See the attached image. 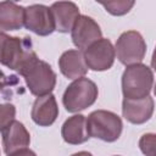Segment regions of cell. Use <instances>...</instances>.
Masks as SVG:
<instances>
[{
	"mask_svg": "<svg viewBox=\"0 0 156 156\" xmlns=\"http://www.w3.org/2000/svg\"><path fill=\"white\" fill-rule=\"evenodd\" d=\"M23 26L37 35H50L55 30V22L50 7L43 4H33L24 7Z\"/></svg>",
	"mask_w": 156,
	"mask_h": 156,
	"instance_id": "8",
	"label": "cell"
},
{
	"mask_svg": "<svg viewBox=\"0 0 156 156\" xmlns=\"http://www.w3.org/2000/svg\"><path fill=\"white\" fill-rule=\"evenodd\" d=\"M24 7L13 1H0V29L18 30L23 27Z\"/></svg>",
	"mask_w": 156,
	"mask_h": 156,
	"instance_id": "16",
	"label": "cell"
},
{
	"mask_svg": "<svg viewBox=\"0 0 156 156\" xmlns=\"http://www.w3.org/2000/svg\"><path fill=\"white\" fill-rule=\"evenodd\" d=\"M71 156H93V155L90 152H88V151H79V152H76V154H73Z\"/></svg>",
	"mask_w": 156,
	"mask_h": 156,
	"instance_id": "22",
	"label": "cell"
},
{
	"mask_svg": "<svg viewBox=\"0 0 156 156\" xmlns=\"http://www.w3.org/2000/svg\"><path fill=\"white\" fill-rule=\"evenodd\" d=\"M115 54L118 61L124 66L141 63L146 54V43L143 35L136 30L123 32L116 41Z\"/></svg>",
	"mask_w": 156,
	"mask_h": 156,
	"instance_id": "6",
	"label": "cell"
},
{
	"mask_svg": "<svg viewBox=\"0 0 156 156\" xmlns=\"http://www.w3.org/2000/svg\"><path fill=\"white\" fill-rule=\"evenodd\" d=\"M21 76L24 78L29 91L35 96L51 94L56 85V73L48 62L38 57L21 72Z\"/></svg>",
	"mask_w": 156,
	"mask_h": 156,
	"instance_id": "5",
	"label": "cell"
},
{
	"mask_svg": "<svg viewBox=\"0 0 156 156\" xmlns=\"http://www.w3.org/2000/svg\"><path fill=\"white\" fill-rule=\"evenodd\" d=\"M123 123L118 115L107 110L93 111L87 118V130L89 136L106 143L116 141L122 133Z\"/></svg>",
	"mask_w": 156,
	"mask_h": 156,
	"instance_id": "3",
	"label": "cell"
},
{
	"mask_svg": "<svg viewBox=\"0 0 156 156\" xmlns=\"http://www.w3.org/2000/svg\"><path fill=\"white\" fill-rule=\"evenodd\" d=\"M16 107L13 104H0V132H2L12 121H15Z\"/></svg>",
	"mask_w": 156,
	"mask_h": 156,
	"instance_id": "18",
	"label": "cell"
},
{
	"mask_svg": "<svg viewBox=\"0 0 156 156\" xmlns=\"http://www.w3.org/2000/svg\"><path fill=\"white\" fill-rule=\"evenodd\" d=\"M62 139L71 145H79L90 138L87 130V118L83 115H74L68 117L61 128Z\"/></svg>",
	"mask_w": 156,
	"mask_h": 156,
	"instance_id": "15",
	"label": "cell"
},
{
	"mask_svg": "<svg viewBox=\"0 0 156 156\" xmlns=\"http://www.w3.org/2000/svg\"><path fill=\"white\" fill-rule=\"evenodd\" d=\"M58 67L61 73L68 79H78L87 74L88 67L83 58L80 50H67L58 58Z\"/></svg>",
	"mask_w": 156,
	"mask_h": 156,
	"instance_id": "14",
	"label": "cell"
},
{
	"mask_svg": "<svg viewBox=\"0 0 156 156\" xmlns=\"http://www.w3.org/2000/svg\"><path fill=\"white\" fill-rule=\"evenodd\" d=\"M100 5H102L104 9L113 16H123L132 10L135 2L132 0H117V1H101Z\"/></svg>",
	"mask_w": 156,
	"mask_h": 156,
	"instance_id": "17",
	"label": "cell"
},
{
	"mask_svg": "<svg viewBox=\"0 0 156 156\" xmlns=\"http://www.w3.org/2000/svg\"><path fill=\"white\" fill-rule=\"evenodd\" d=\"M2 146L6 155L24 149L30 143V134L20 121H12L2 132Z\"/></svg>",
	"mask_w": 156,
	"mask_h": 156,
	"instance_id": "12",
	"label": "cell"
},
{
	"mask_svg": "<svg viewBox=\"0 0 156 156\" xmlns=\"http://www.w3.org/2000/svg\"><path fill=\"white\" fill-rule=\"evenodd\" d=\"M99 95L98 85L89 78L82 77L73 80L65 90L62 104L68 112H79L91 106Z\"/></svg>",
	"mask_w": 156,
	"mask_h": 156,
	"instance_id": "4",
	"label": "cell"
},
{
	"mask_svg": "<svg viewBox=\"0 0 156 156\" xmlns=\"http://www.w3.org/2000/svg\"><path fill=\"white\" fill-rule=\"evenodd\" d=\"M72 41L78 50H85L89 45L101 39L102 32L98 22L87 15H79L71 29Z\"/></svg>",
	"mask_w": 156,
	"mask_h": 156,
	"instance_id": "9",
	"label": "cell"
},
{
	"mask_svg": "<svg viewBox=\"0 0 156 156\" xmlns=\"http://www.w3.org/2000/svg\"><path fill=\"white\" fill-rule=\"evenodd\" d=\"M155 102L149 95L143 99H123L122 101V115L133 124H143L147 122L154 113Z\"/></svg>",
	"mask_w": 156,
	"mask_h": 156,
	"instance_id": "10",
	"label": "cell"
},
{
	"mask_svg": "<svg viewBox=\"0 0 156 156\" xmlns=\"http://www.w3.org/2000/svg\"><path fill=\"white\" fill-rule=\"evenodd\" d=\"M7 156H37V155L33 150H30L28 147H24V149H21L18 151H15V152H12Z\"/></svg>",
	"mask_w": 156,
	"mask_h": 156,
	"instance_id": "20",
	"label": "cell"
},
{
	"mask_svg": "<svg viewBox=\"0 0 156 156\" xmlns=\"http://www.w3.org/2000/svg\"><path fill=\"white\" fill-rule=\"evenodd\" d=\"M154 85V73L144 63L127 66L122 74V94L124 99H143L150 95Z\"/></svg>",
	"mask_w": 156,
	"mask_h": 156,
	"instance_id": "2",
	"label": "cell"
},
{
	"mask_svg": "<svg viewBox=\"0 0 156 156\" xmlns=\"http://www.w3.org/2000/svg\"><path fill=\"white\" fill-rule=\"evenodd\" d=\"M83 58L87 67L93 71L110 69L116 58L115 48L108 39L101 38L83 51Z\"/></svg>",
	"mask_w": 156,
	"mask_h": 156,
	"instance_id": "7",
	"label": "cell"
},
{
	"mask_svg": "<svg viewBox=\"0 0 156 156\" xmlns=\"http://www.w3.org/2000/svg\"><path fill=\"white\" fill-rule=\"evenodd\" d=\"M55 22V30L60 33L71 32L76 20L79 17V7L72 1H57L50 6Z\"/></svg>",
	"mask_w": 156,
	"mask_h": 156,
	"instance_id": "13",
	"label": "cell"
},
{
	"mask_svg": "<svg viewBox=\"0 0 156 156\" xmlns=\"http://www.w3.org/2000/svg\"><path fill=\"white\" fill-rule=\"evenodd\" d=\"M11 84V79L0 69V91L5 88V87H7V85H10Z\"/></svg>",
	"mask_w": 156,
	"mask_h": 156,
	"instance_id": "21",
	"label": "cell"
},
{
	"mask_svg": "<svg viewBox=\"0 0 156 156\" xmlns=\"http://www.w3.org/2000/svg\"><path fill=\"white\" fill-rule=\"evenodd\" d=\"M38 56L30 46V41L20 37H11L0 32V63L21 72Z\"/></svg>",
	"mask_w": 156,
	"mask_h": 156,
	"instance_id": "1",
	"label": "cell"
},
{
	"mask_svg": "<svg viewBox=\"0 0 156 156\" xmlns=\"http://www.w3.org/2000/svg\"><path fill=\"white\" fill-rule=\"evenodd\" d=\"M115 156H119V155H115Z\"/></svg>",
	"mask_w": 156,
	"mask_h": 156,
	"instance_id": "23",
	"label": "cell"
},
{
	"mask_svg": "<svg viewBox=\"0 0 156 156\" xmlns=\"http://www.w3.org/2000/svg\"><path fill=\"white\" fill-rule=\"evenodd\" d=\"M155 145L156 135L154 133H146L139 139V147L145 156H156Z\"/></svg>",
	"mask_w": 156,
	"mask_h": 156,
	"instance_id": "19",
	"label": "cell"
},
{
	"mask_svg": "<svg viewBox=\"0 0 156 156\" xmlns=\"http://www.w3.org/2000/svg\"><path fill=\"white\" fill-rule=\"evenodd\" d=\"M30 116L33 122L40 127L51 126L58 116V106L55 96L52 94L38 96L33 102Z\"/></svg>",
	"mask_w": 156,
	"mask_h": 156,
	"instance_id": "11",
	"label": "cell"
}]
</instances>
